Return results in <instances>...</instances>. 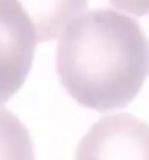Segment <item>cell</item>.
Returning a JSON list of instances; mask_svg holds the SVG:
<instances>
[{
    "label": "cell",
    "instance_id": "8992f818",
    "mask_svg": "<svg viewBox=\"0 0 149 160\" xmlns=\"http://www.w3.org/2000/svg\"><path fill=\"white\" fill-rule=\"evenodd\" d=\"M110 3L115 9L135 16H143L149 13V0H110Z\"/></svg>",
    "mask_w": 149,
    "mask_h": 160
},
{
    "label": "cell",
    "instance_id": "6da1fadb",
    "mask_svg": "<svg viewBox=\"0 0 149 160\" xmlns=\"http://www.w3.org/2000/svg\"><path fill=\"white\" fill-rule=\"evenodd\" d=\"M56 68L61 86L82 106L120 109L137 96L149 74V38L124 13L88 10L60 34Z\"/></svg>",
    "mask_w": 149,
    "mask_h": 160
},
{
    "label": "cell",
    "instance_id": "3957f363",
    "mask_svg": "<svg viewBox=\"0 0 149 160\" xmlns=\"http://www.w3.org/2000/svg\"><path fill=\"white\" fill-rule=\"evenodd\" d=\"M34 29L15 0H0V105L22 88L34 61Z\"/></svg>",
    "mask_w": 149,
    "mask_h": 160
},
{
    "label": "cell",
    "instance_id": "277c9868",
    "mask_svg": "<svg viewBox=\"0 0 149 160\" xmlns=\"http://www.w3.org/2000/svg\"><path fill=\"white\" fill-rule=\"evenodd\" d=\"M26 15L37 44L53 41L70 22L83 13L88 0H15Z\"/></svg>",
    "mask_w": 149,
    "mask_h": 160
},
{
    "label": "cell",
    "instance_id": "5b68a950",
    "mask_svg": "<svg viewBox=\"0 0 149 160\" xmlns=\"http://www.w3.org/2000/svg\"><path fill=\"white\" fill-rule=\"evenodd\" d=\"M0 160H35L29 131L6 108H0Z\"/></svg>",
    "mask_w": 149,
    "mask_h": 160
},
{
    "label": "cell",
    "instance_id": "7a4b0ae2",
    "mask_svg": "<svg viewBox=\"0 0 149 160\" xmlns=\"http://www.w3.org/2000/svg\"><path fill=\"white\" fill-rule=\"evenodd\" d=\"M75 160H149V124L130 114L102 117L79 141Z\"/></svg>",
    "mask_w": 149,
    "mask_h": 160
}]
</instances>
